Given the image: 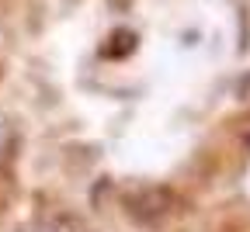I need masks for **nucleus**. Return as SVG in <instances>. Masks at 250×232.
<instances>
[{"label":"nucleus","mask_w":250,"mask_h":232,"mask_svg":"<svg viewBox=\"0 0 250 232\" xmlns=\"http://www.w3.org/2000/svg\"><path fill=\"white\" fill-rule=\"evenodd\" d=\"M7 153H11V132H7L4 125H0V163L7 159Z\"/></svg>","instance_id":"obj_2"},{"label":"nucleus","mask_w":250,"mask_h":232,"mask_svg":"<svg viewBox=\"0 0 250 232\" xmlns=\"http://www.w3.org/2000/svg\"><path fill=\"white\" fill-rule=\"evenodd\" d=\"M170 205H174V194L164 191V187H139V191H132L125 197V208L132 212V218H143V222H153V218L167 215Z\"/></svg>","instance_id":"obj_1"}]
</instances>
